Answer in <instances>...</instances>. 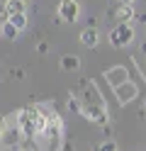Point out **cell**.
Listing matches in <instances>:
<instances>
[{"mask_svg": "<svg viewBox=\"0 0 146 151\" xmlns=\"http://www.w3.org/2000/svg\"><path fill=\"white\" fill-rule=\"evenodd\" d=\"M61 68L63 71H76L78 66H81V59H78V56H73V54H66V56H61Z\"/></svg>", "mask_w": 146, "mask_h": 151, "instance_id": "30bf717a", "label": "cell"}, {"mask_svg": "<svg viewBox=\"0 0 146 151\" xmlns=\"http://www.w3.org/2000/svg\"><path fill=\"white\" fill-rule=\"evenodd\" d=\"M144 105H146V100H144Z\"/></svg>", "mask_w": 146, "mask_h": 151, "instance_id": "44dd1931", "label": "cell"}, {"mask_svg": "<svg viewBox=\"0 0 146 151\" xmlns=\"http://www.w3.org/2000/svg\"><path fill=\"white\" fill-rule=\"evenodd\" d=\"M3 34H5V39H17V37H19V29L7 22V24H3Z\"/></svg>", "mask_w": 146, "mask_h": 151, "instance_id": "5bb4252c", "label": "cell"}, {"mask_svg": "<svg viewBox=\"0 0 146 151\" xmlns=\"http://www.w3.org/2000/svg\"><path fill=\"white\" fill-rule=\"evenodd\" d=\"M37 51H39V54H46V51H49V44H46V42H39V44H37Z\"/></svg>", "mask_w": 146, "mask_h": 151, "instance_id": "e0dca14e", "label": "cell"}, {"mask_svg": "<svg viewBox=\"0 0 146 151\" xmlns=\"http://www.w3.org/2000/svg\"><path fill=\"white\" fill-rule=\"evenodd\" d=\"M114 95H117V100H119L122 105H129V102L136 100V95H139V86H136L134 81H127L119 88H114Z\"/></svg>", "mask_w": 146, "mask_h": 151, "instance_id": "8992f818", "label": "cell"}, {"mask_svg": "<svg viewBox=\"0 0 146 151\" xmlns=\"http://www.w3.org/2000/svg\"><path fill=\"white\" fill-rule=\"evenodd\" d=\"M0 3H3V5H5V3H10V0H0Z\"/></svg>", "mask_w": 146, "mask_h": 151, "instance_id": "ffe728a7", "label": "cell"}, {"mask_svg": "<svg viewBox=\"0 0 146 151\" xmlns=\"http://www.w3.org/2000/svg\"><path fill=\"white\" fill-rule=\"evenodd\" d=\"M68 110L76 112V115H83V102L78 100L76 95H68Z\"/></svg>", "mask_w": 146, "mask_h": 151, "instance_id": "4fadbf2b", "label": "cell"}, {"mask_svg": "<svg viewBox=\"0 0 146 151\" xmlns=\"http://www.w3.org/2000/svg\"><path fill=\"white\" fill-rule=\"evenodd\" d=\"M83 117H88L93 124H100V127H107V122H110L107 110L100 105H83Z\"/></svg>", "mask_w": 146, "mask_h": 151, "instance_id": "277c9868", "label": "cell"}, {"mask_svg": "<svg viewBox=\"0 0 146 151\" xmlns=\"http://www.w3.org/2000/svg\"><path fill=\"white\" fill-rule=\"evenodd\" d=\"M105 78H107V83H110L112 88H119L122 83L132 81V78H129V71H127V66H110V68L105 71Z\"/></svg>", "mask_w": 146, "mask_h": 151, "instance_id": "5b68a950", "label": "cell"}, {"mask_svg": "<svg viewBox=\"0 0 146 151\" xmlns=\"http://www.w3.org/2000/svg\"><path fill=\"white\" fill-rule=\"evenodd\" d=\"M7 22H10V12L5 10V5H0V27L7 24Z\"/></svg>", "mask_w": 146, "mask_h": 151, "instance_id": "2e32d148", "label": "cell"}, {"mask_svg": "<svg viewBox=\"0 0 146 151\" xmlns=\"http://www.w3.org/2000/svg\"><path fill=\"white\" fill-rule=\"evenodd\" d=\"M37 117H39V107L37 105H27V107H22L15 115V122H17V127H19V132H22L24 137H34L37 134Z\"/></svg>", "mask_w": 146, "mask_h": 151, "instance_id": "6da1fadb", "label": "cell"}, {"mask_svg": "<svg viewBox=\"0 0 146 151\" xmlns=\"http://www.w3.org/2000/svg\"><path fill=\"white\" fill-rule=\"evenodd\" d=\"M114 17H117V24H122V22L132 24V20H134V7H132V5H119V7L114 10Z\"/></svg>", "mask_w": 146, "mask_h": 151, "instance_id": "9c48e42d", "label": "cell"}, {"mask_svg": "<svg viewBox=\"0 0 146 151\" xmlns=\"http://www.w3.org/2000/svg\"><path fill=\"white\" fill-rule=\"evenodd\" d=\"M97 42H100V32L88 24L85 29L81 32V44L85 46V49H93V46H97Z\"/></svg>", "mask_w": 146, "mask_h": 151, "instance_id": "ba28073f", "label": "cell"}, {"mask_svg": "<svg viewBox=\"0 0 146 151\" xmlns=\"http://www.w3.org/2000/svg\"><path fill=\"white\" fill-rule=\"evenodd\" d=\"M134 0H119V5H132Z\"/></svg>", "mask_w": 146, "mask_h": 151, "instance_id": "ac0fdd59", "label": "cell"}, {"mask_svg": "<svg viewBox=\"0 0 146 151\" xmlns=\"http://www.w3.org/2000/svg\"><path fill=\"white\" fill-rule=\"evenodd\" d=\"M56 10H58V20L61 22H76L78 17H81V5H78V0H61Z\"/></svg>", "mask_w": 146, "mask_h": 151, "instance_id": "3957f363", "label": "cell"}, {"mask_svg": "<svg viewBox=\"0 0 146 151\" xmlns=\"http://www.w3.org/2000/svg\"><path fill=\"white\" fill-rule=\"evenodd\" d=\"M107 39H110V44L114 46V49L129 46V44L134 42V27H132V24H127V22L114 24L112 29H110V34H107Z\"/></svg>", "mask_w": 146, "mask_h": 151, "instance_id": "7a4b0ae2", "label": "cell"}, {"mask_svg": "<svg viewBox=\"0 0 146 151\" xmlns=\"http://www.w3.org/2000/svg\"><path fill=\"white\" fill-rule=\"evenodd\" d=\"M22 151H37V149H29V146H24V149H22Z\"/></svg>", "mask_w": 146, "mask_h": 151, "instance_id": "d6986e66", "label": "cell"}, {"mask_svg": "<svg viewBox=\"0 0 146 151\" xmlns=\"http://www.w3.org/2000/svg\"><path fill=\"white\" fill-rule=\"evenodd\" d=\"M10 24L12 27H17L19 32L27 27V12H17V15H10Z\"/></svg>", "mask_w": 146, "mask_h": 151, "instance_id": "8fae6325", "label": "cell"}, {"mask_svg": "<svg viewBox=\"0 0 146 151\" xmlns=\"http://www.w3.org/2000/svg\"><path fill=\"white\" fill-rule=\"evenodd\" d=\"M93 151H117V144L112 139H107V141H102V144H97Z\"/></svg>", "mask_w": 146, "mask_h": 151, "instance_id": "9a60e30c", "label": "cell"}, {"mask_svg": "<svg viewBox=\"0 0 146 151\" xmlns=\"http://www.w3.org/2000/svg\"><path fill=\"white\" fill-rule=\"evenodd\" d=\"M5 10H7L10 15L24 12V0H10V3H5Z\"/></svg>", "mask_w": 146, "mask_h": 151, "instance_id": "7c38bea8", "label": "cell"}, {"mask_svg": "<svg viewBox=\"0 0 146 151\" xmlns=\"http://www.w3.org/2000/svg\"><path fill=\"white\" fill-rule=\"evenodd\" d=\"M83 86H85V90H83V105H100V107H105V100H102V95L97 93V88L93 86V83L83 81Z\"/></svg>", "mask_w": 146, "mask_h": 151, "instance_id": "52a82bcc", "label": "cell"}, {"mask_svg": "<svg viewBox=\"0 0 146 151\" xmlns=\"http://www.w3.org/2000/svg\"><path fill=\"white\" fill-rule=\"evenodd\" d=\"M24 3H27V0H24Z\"/></svg>", "mask_w": 146, "mask_h": 151, "instance_id": "7402d4cb", "label": "cell"}]
</instances>
